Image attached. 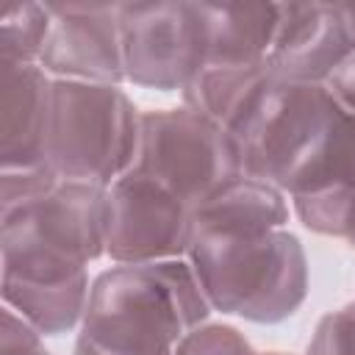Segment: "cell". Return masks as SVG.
<instances>
[{
    "label": "cell",
    "instance_id": "cell-1",
    "mask_svg": "<svg viewBox=\"0 0 355 355\" xmlns=\"http://www.w3.org/2000/svg\"><path fill=\"white\" fill-rule=\"evenodd\" d=\"M211 305L186 258L114 263L92 280L75 344L103 355H175Z\"/></svg>",
    "mask_w": 355,
    "mask_h": 355
},
{
    "label": "cell",
    "instance_id": "cell-2",
    "mask_svg": "<svg viewBox=\"0 0 355 355\" xmlns=\"http://www.w3.org/2000/svg\"><path fill=\"white\" fill-rule=\"evenodd\" d=\"M211 311L277 324L308 297V258L286 227L258 236L194 233L186 252Z\"/></svg>",
    "mask_w": 355,
    "mask_h": 355
},
{
    "label": "cell",
    "instance_id": "cell-3",
    "mask_svg": "<svg viewBox=\"0 0 355 355\" xmlns=\"http://www.w3.org/2000/svg\"><path fill=\"white\" fill-rule=\"evenodd\" d=\"M108 189L61 180L50 194L0 214L3 275L67 280L105 255Z\"/></svg>",
    "mask_w": 355,
    "mask_h": 355
},
{
    "label": "cell",
    "instance_id": "cell-4",
    "mask_svg": "<svg viewBox=\"0 0 355 355\" xmlns=\"http://www.w3.org/2000/svg\"><path fill=\"white\" fill-rule=\"evenodd\" d=\"M141 111L122 86L55 80L47 161L61 180L108 189L133 169Z\"/></svg>",
    "mask_w": 355,
    "mask_h": 355
},
{
    "label": "cell",
    "instance_id": "cell-5",
    "mask_svg": "<svg viewBox=\"0 0 355 355\" xmlns=\"http://www.w3.org/2000/svg\"><path fill=\"white\" fill-rule=\"evenodd\" d=\"M133 169L164 183L191 211L244 175L236 139L186 105L141 111Z\"/></svg>",
    "mask_w": 355,
    "mask_h": 355
},
{
    "label": "cell",
    "instance_id": "cell-6",
    "mask_svg": "<svg viewBox=\"0 0 355 355\" xmlns=\"http://www.w3.org/2000/svg\"><path fill=\"white\" fill-rule=\"evenodd\" d=\"M330 105L333 92L327 83L272 78L233 133L244 175L280 189L283 178L313 144Z\"/></svg>",
    "mask_w": 355,
    "mask_h": 355
},
{
    "label": "cell",
    "instance_id": "cell-7",
    "mask_svg": "<svg viewBox=\"0 0 355 355\" xmlns=\"http://www.w3.org/2000/svg\"><path fill=\"white\" fill-rule=\"evenodd\" d=\"M300 222L330 239H355V114L336 97L313 144L283 178Z\"/></svg>",
    "mask_w": 355,
    "mask_h": 355
},
{
    "label": "cell",
    "instance_id": "cell-8",
    "mask_svg": "<svg viewBox=\"0 0 355 355\" xmlns=\"http://www.w3.org/2000/svg\"><path fill=\"white\" fill-rule=\"evenodd\" d=\"M125 83L183 92L205 64L200 3H119Z\"/></svg>",
    "mask_w": 355,
    "mask_h": 355
},
{
    "label": "cell",
    "instance_id": "cell-9",
    "mask_svg": "<svg viewBox=\"0 0 355 355\" xmlns=\"http://www.w3.org/2000/svg\"><path fill=\"white\" fill-rule=\"evenodd\" d=\"M191 239V208L155 178L130 169L108 186L105 255L114 263L186 258Z\"/></svg>",
    "mask_w": 355,
    "mask_h": 355
},
{
    "label": "cell",
    "instance_id": "cell-10",
    "mask_svg": "<svg viewBox=\"0 0 355 355\" xmlns=\"http://www.w3.org/2000/svg\"><path fill=\"white\" fill-rule=\"evenodd\" d=\"M50 36L39 64L55 80L125 83L119 3H47Z\"/></svg>",
    "mask_w": 355,
    "mask_h": 355
},
{
    "label": "cell",
    "instance_id": "cell-11",
    "mask_svg": "<svg viewBox=\"0 0 355 355\" xmlns=\"http://www.w3.org/2000/svg\"><path fill=\"white\" fill-rule=\"evenodd\" d=\"M352 53L338 3H280V25L266 58L275 78L327 83Z\"/></svg>",
    "mask_w": 355,
    "mask_h": 355
},
{
    "label": "cell",
    "instance_id": "cell-12",
    "mask_svg": "<svg viewBox=\"0 0 355 355\" xmlns=\"http://www.w3.org/2000/svg\"><path fill=\"white\" fill-rule=\"evenodd\" d=\"M53 78L42 64L0 61V169L47 161Z\"/></svg>",
    "mask_w": 355,
    "mask_h": 355
},
{
    "label": "cell",
    "instance_id": "cell-13",
    "mask_svg": "<svg viewBox=\"0 0 355 355\" xmlns=\"http://www.w3.org/2000/svg\"><path fill=\"white\" fill-rule=\"evenodd\" d=\"M194 233H219V236H258L280 230L288 222L286 194L266 180L239 175L225 183L194 211Z\"/></svg>",
    "mask_w": 355,
    "mask_h": 355
},
{
    "label": "cell",
    "instance_id": "cell-14",
    "mask_svg": "<svg viewBox=\"0 0 355 355\" xmlns=\"http://www.w3.org/2000/svg\"><path fill=\"white\" fill-rule=\"evenodd\" d=\"M205 64H258L269 58L280 3H200Z\"/></svg>",
    "mask_w": 355,
    "mask_h": 355
},
{
    "label": "cell",
    "instance_id": "cell-15",
    "mask_svg": "<svg viewBox=\"0 0 355 355\" xmlns=\"http://www.w3.org/2000/svg\"><path fill=\"white\" fill-rule=\"evenodd\" d=\"M275 78L269 61L258 64H202L183 86V105L205 116L225 133H236L266 83Z\"/></svg>",
    "mask_w": 355,
    "mask_h": 355
},
{
    "label": "cell",
    "instance_id": "cell-16",
    "mask_svg": "<svg viewBox=\"0 0 355 355\" xmlns=\"http://www.w3.org/2000/svg\"><path fill=\"white\" fill-rule=\"evenodd\" d=\"M89 272L72 275L67 280H28L3 275L0 283L3 308H11L42 336H61L80 327L89 305Z\"/></svg>",
    "mask_w": 355,
    "mask_h": 355
},
{
    "label": "cell",
    "instance_id": "cell-17",
    "mask_svg": "<svg viewBox=\"0 0 355 355\" xmlns=\"http://www.w3.org/2000/svg\"><path fill=\"white\" fill-rule=\"evenodd\" d=\"M53 14L47 3H11L0 14V61L39 64Z\"/></svg>",
    "mask_w": 355,
    "mask_h": 355
},
{
    "label": "cell",
    "instance_id": "cell-18",
    "mask_svg": "<svg viewBox=\"0 0 355 355\" xmlns=\"http://www.w3.org/2000/svg\"><path fill=\"white\" fill-rule=\"evenodd\" d=\"M175 355H255V349L233 324H200L178 341Z\"/></svg>",
    "mask_w": 355,
    "mask_h": 355
},
{
    "label": "cell",
    "instance_id": "cell-19",
    "mask_svg": "<svg viewBox=\"0 0 355 355\" xmlns=\"http://www.w3.org/2000/svg\"><path fill=\"white\" fill-rule=\"evenodd\" d=\"M305 355H355V302L341 305L316 322Z\"/></svg>",
    "mask_w": 355,
    "mask_h": 355
},
{
    "label": "cell",
    "instance_id": "cell-20",
    "mask_svg": "<svg viewBox=\"0 0 355 355\" xmlns=\"http://www.w3.org/2000/svg\"><path fill=\"white\" fill-rule=\"evenodd\" d=\"M0 355H50L42 344V333L33 330L11 308L0 313Z\"/></svg>",
    "mask_w": 355,
    "mask_h": 355
},
{
    "label": "cell",
    "instance_id": "cell-21",
    "mask_svg": "<svg viewBox=\"0 0 355 355\" xmlns=\"http://www.w3.org/2000/svg\"><path fill=\"white\" fill-rule=\"evenodd\" d=\"M327 89L347 111L355 114V53L336 69V75L327 80Z\"/></svg>",
    "mask_w": 355,
    "mask_h": 355
},
{
    "label": "cell",
    "instance_id": "cell-22",
    "mask_svg": "<svg viewBox=\"0 0 355 355\" xmlns=\"http://www.w3.org/2000/svg\"><path fill=\"white\" fill-rule=\"evenodd\" d=\"M341 14H344V22H347V33H349L352 50H355V3H344L341 6Z\"/></svg>",
    "mask_w": 355,
    "mask_h": 355
},
{
    "label": "cell",
    "instance_id": "cell-23",
    "mask_svg": "<svg viewBox=\"0 0 355 355\" xmlns=\"http://www.w3.org/2000/svg\"><path fill=\"white\" fill-rule=\"evenodd\" d=\"M255 355H291V352H255Z\"/></svg>",
    "mask_w": 355,
    "mask_h": 355
},
{
    "label": "cell",
    "instance_id": "cell-24",
    "mask_svg": "<svg viewBox=\"0 0 355 355\" xmlns=\"http://www.w3.org/2000/svg\"><path fill=\"white\" fill-rule=\"evenodd\" d=\"M349 247H352V250H355V239H352V241H349Z\"/></svg>",
    "mask_w": 355,
    "mask_h": 355
}]
</instances>
